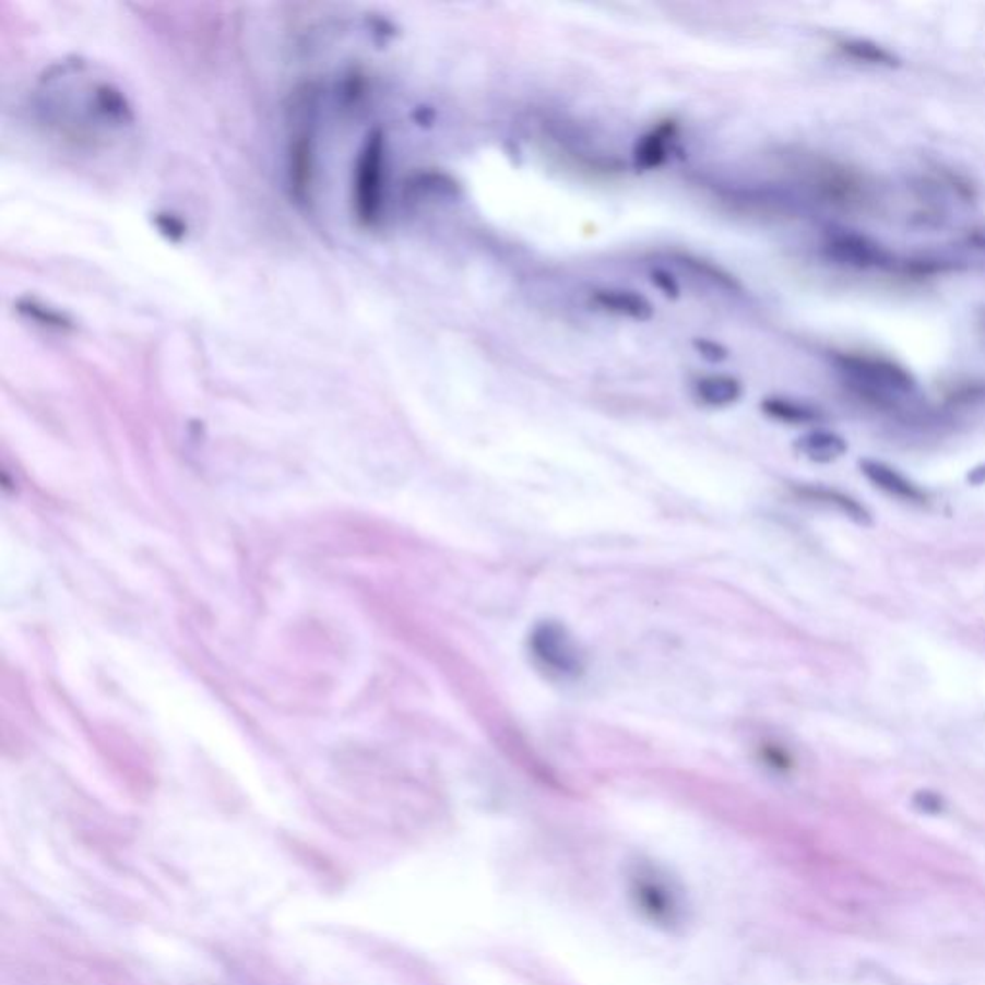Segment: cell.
Returning <instances> with one entry per match:
<instances>
[{
	"instance_id": "obj_17",
	"label": "cell",
	"mask_w": 985,
	"mask_h": 985,
	"mask_svg": "<svg viewBox=\"0 0 985 985\" xmlns=\"http://www.w3.org/2000/svg\"><path fill=\"white\" fill-rule=\"evenodd\" d=\"M651 282H653L654 287L661 289L668 299H678L679 283L676 282V277L668 274L666 270H654L653 274H651Z\"/></svg>"
},
{
	"instance_id": "obj_12",
	"label": "cell",
	"mask_w": 985,
	"mask_h": 985,
	"mask_svg": "<svg viewBox=\"0 0 985 985\" xmlns=\"http://www.w3.org/2000/svg\"><path fill=\"white\" fill-rule=\"evenodd\" d=\"M838 50L848 60H855L858 64L876 66V68H899L903 64V60L897 57L893 50L883 47L880 43L870 39H841L838 43Z\"/></svg>"
},
{
	"instance_id": "obj_2",
	"label": "cell",
	"mask_w": 985,
	"mask_h": 985,
	"mask_svg": "<svg viewBox=\"0 0 985 985\" xmlns=\"http://www.w3.org/2000/svg\"><path fill=\"white\" fill-rule=\"evenodd\" d=\"M527 649L535 664L550 678L578 679L585 672V654L570 630L557 620H543L533 626Z\"/></svg>"
},
{
	"instance_id": "obj_8",
	"label": "cell",
	"mask_w": 985,
	"mask_h": 985,
	"mask_svg": "<svg viewBox=\"0 0 985 985\" xmlns=\"http://www.w3.org/2000/svg\"><path fill=\"white\" fill-rule=\"evenodd\" d=\"M678 135V121L663 120L646 131L633 149V162L639 170L651 171L661 168L668 158L672 141Z\"/></svg>"
},
{
	"instance_id": "obj_14",
	"label": "cell",
	"mask_w": 985,
	"mask_h": 985,
	"mask_svg": "<svg viewBox=\"0 0 985 985\" xmlns=\"http://www.w3.org/2000/svg\"><path fill=\"white\" fill-rule=\"evenodd\" d=\"M799 495L808 499V501L822 502V505L840 510L841 514L855 520L856 524L868 525L873 522V517H870V512L866 510V507H863L861 502L853 499V497H848L845 492L838 491V489H830V487H800Z\"/></svg>"
},
{
	"instance_id": "obj_9",
	"label": "cell",
	"mask_w": 985,
	"mask_h": 985,
	"mask_svg": "<svg viewBox=\"0 0 985 985\" xmlns=\"http://www.w3.org/2000/svg\"><path fill=\"white\" fill-rule=\"evenodd\" d=\"M591 302L605 312L626 316L638 322H649L654 315L651 300L646 299L645 295L631 292V289H614V287L595 289L591 293Z\"/></svg>"
},
{
	"instance_id": "obj_1",
	"label": "cell",
	"mask_w": 985,
	"mask_h": 985,
	"mask_svg": "<svg viewBox=\"0 0 985 985\" xmlns=\"http://www.w3.org/2000/svg\"><path fill=\"white\" fill-rule=\"evenodd\" d=\"M845 383L866 403L893 406L918 391V381L903 364L883 355L841 353L833 356Z\"/></svg>"
},
{
	"instance_id": "obj_6",
	"label": "cell",
	"mask_w": 985,
	"mask_h": 985,
	"mask_svg": "<svg viewBox=\"0 0 985 985\" xmlns=\"http://www.w3.org/2000/svg\"><path fill=\"white\" fill-rule=\"evenodd\" d=\"M658 878L661 876L653 870H641L636 880V893L641 899V905L645 906L643 911L653 914L654 921L674 924L678 921V895L674 893V889L668 888L666 881Z\"/></svg>"
},
{
	"instance_id": "obj_3",
	"label": "cell",
	"mask_w": 985,
	"mask_h": 985,
	"mask_svg": "<svg viewBox=\"0 0 985 985\" xmlns=\"http://www.w3.org/2000/svg\"><path fill=\"white\" fill-rule=\"evenodd\" d=\"M383 170H385V138L380 130L366 139L356 161L355 191L353 202L358 219L366 226H373L381 212L383 199Z\"/></svg>"
},
{
	"instance_id": "obj_11",
	"label": "cell",
	"mask_w": 985,
	"mask_h": 985,
	"mask_svg": "<svg viewBox=\"0 0 985 985\" xmlns=\"http://www.w3.org/2000/svg\"><path fill=\"white\" fill-rule=\"evenodd\" d=\"M695 395L707 406L724 408L741 399L744 385H741V381L735 380L726 373H711V376H704L701 380H697Z\"/></svg>"
},
{
	"instance_id": "obj_16",
	"label": "cell",
	"mask_w": 985,
	"mask_h": 985,
	"mask_svg": "<svg viewBox=\"0 0 985 985\" xmlns=\"http://www.w3.org/2000/svg\"><path fill=\"white\" fill-rule=\"evenodd\" d=\"M684 264H689V266L695 268V270H699L701 274L707 275V277H711V280H714V282L726 285V287H729V289L737 287V283H735V280L734 277H732V275H727L724 270L712 266V264L704 262V260L684 259Z\"/></svg>"
},
{
	"instance_id": "obj_15",
	"label": "cell",
	"mask_w": 985,
	"mask_h": 985,
	"mask_svg": "<svg viewBox=\"0 0 985 985\" xmlns=\"http://www.w3.org/2000/svg\"><path fill=\"white\" fill-rule=\"evenodd\" d=\"M693 347L697 348V353L703 356L704 360H709V363H722V360H726L727 358V348L719 343V341L707 340V337H697L693 340Z\"/></svg>"
},
{
	"instance_id": "obj_10",
	"label": "cell",
	"mask_w": 985,
	"mask_h": 985,
	"mask_svg": "<svg viewBox=\"0 0 985 985\" xmlns=\"http://www.w3.org/2000/svg\"><path fill=\"white\" fill-rule=\"evenodd\" d=\"M795 451L816 464H830L847 453V441L828 429H812L795 441Z\"/></svg>"
},
{
	"instance_id": "obj_5",
	"label": "cell",
	"mask_w": 985,
	"mask_h": 985,
	"mask_svg": "<svg viewBox=\"0 0 985 985\" xmlns=\"http://www.w3.org/2000/svg\"><path fill=\"white\" fill-rule=\"evenodd\" d=\"M815 187L826 202L845 211H863L873 202V187L861 171L826 162L815 171Z\"/></svg>"
},
{
	"instance_id": "obj_7",
	"label": "cell",
	"mask_w": 985,
	"mask_h": 985,
	"mask_svg": "<svg viewBox=\"0 0 985 985\" xmlns=\"http://www.w3.org/2000/svg\"><path fill=\"white\" fill-rule=\"evenodd\" d=\"M861 472L865 474L866 479L878 487L881 491L888 492L891 497H895L899 501L913 502V505H924L926 502V492L922 491L918 485H914L911 479H906L899 470L889 466L886 462L873 461L865 459L858 462Z\"/></svg>"
},
{
	"instance_id": "obj_18",
	"label": "cell",
	"mask_w": 985,
	"mask_h": 985,
	"mask_svg": "<svg viewBox=\"0 0 985 985\" xmlns=\"http://www.w3.org/2000/svg\"><path fill=\"white\" fill-rule=\"evenodd\" d=\"M970 482L972 484L982 485L985 482V464L984 466H977V468L972 470V474L969 476Z\"/></svg>"
},
{
	"instance_id": "obj_4",
	"label": "cell",
	"mask_w": 985,
	"mask_h": 985,
	"mask_svg": "<svg viewBox=\"0 0 985 985\" xmlns=\"http://www.w3.org/2000/svg\"><path fill=\"white\" fill-rule=\"evenodd\" d=\"M824 254L840 266L853 270H886L893 254L868 235L853 229H833L824 241Z\"/></svg>"
},
{
	"instance_id": "obj_13",
	"label": "cell",
	"mask_w": 985,
	"mask_h": 985,
	"mask_svg": "<svg viewBox=\"0 0 985 985\" xmlns=\"http://www.w3.org/2000/svg\"><path fill=\"white\" fill-rule=\"evenodd\" d=\"M760 408L770 418L792 426H805L822 420V414L818 413L815 406L787 396H768L760 403Z\"/></svg>"
}]
</instances>
